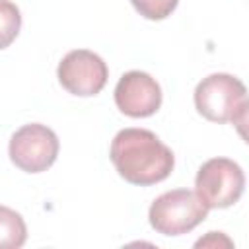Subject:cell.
I'll use <instances>...</instances> for the list:
<instances>
[{
    "mask_svg": "<svg viewBox=\"0 0 249 249\" xmlns=\"http://www.w3.org/2000/svg\"><path fill=\"white\" fill-rule=\"evenodd\" d=\"M109 158L117 173L132 185H156L175 167V156L152 130L123 128L115 134Z\"/></svg>",
    "mask_w": 249,
    "mask_h": 249,
    "instance_id": "1",
    "label": "cell"
},
{
    "mask_svg": "<svg viewBox=\"0 0 249 249\" xmlns=\"http://www.w3.org/2000/svg\"><path fill=\"white\" fill-rule=\"evenodd\" d=\"M134 10L152 21H160L165 19L167 16H171V12L177 8L179 0H130Z\"/></svg>",
    "mask_w": 249,
    "mask_h": 249,
    "instance_id": "10",
    "label": "cell"
},
{
    "mask_svg": "<svg viewBox=\"0 0 249 249\" xmlns=\"http://www.w3.org/2000/svg\"><path fill=\"white\" fill-rule=\"evenodd\" d=\"M231 245H233V241L228 239L222 231H208L206 237H200L195 243V247H231Z\"/></svg>",
    "mask_w": 249,
    "mask_h": 249,
    "instance_id": "11",
    "label": "cell"
},
{
    "mask_svg": "<svg viewBox=\"0 0 249 249\" xmlns=\"http://www.w3.org/2000/svg\"><path fill=\"white\" fill-rule=\"evenodd\" d=\"M115 103L119 111L132 119L154 115L161 107V88L148 72H124L115 88Z\"/></svg>",
    "mask_w": 249,
    "mask_h": 249,
    "instance_id": "7",
    "label": "cell"
},
{
    "mask_svg": "<svg viewBox=\"0 0 249 249\" xmlns=\"http://www.w3.org/2000/svg\"><path fill=\"white\" fill-rule=\"evenodd\" d=\"M21 27L19 8L10 0H0V51L10 47Z\"/></svg>",
    "mask_w": 249,
    "mask_h": 249,
    "instance_id": "9",
    "label": "cell"
},
{
    "mask_svg": "<svg viewBox=\"0 0 249 249\" xmlns=\"http://www.w3.org/2000/svg\"><path fill=\"white\" fill-rule=\"evenodd\" d=\"M208 216V208L196 196V193L187 189H173L160 195L150 210V226L161 235H183L195 230Z\"/></svg>",
    "mask_w": 249,
    "mask_h": 249,
    "instance_id": "3",
    "label": "cell"
},
{
    "mask_svg": "<svg viewBox=\"0 0 249 249\" xmlns=\"http://www.w3.org/2000/svg\"><path fill=\"white\" fill-rule=\"evenodd\" d=\"M58 150V136L54 134V130L41 123L23 124L21 128H18L12 134L8 146L12 163L25 173L47 171L54 163Z\"/></svg>",
    "mask_w": 249,
    "mask_h": 249,
    "instance_id": "5",
    "label": "cell"
},
{
    "mask_svg": "<svg viewBox=\"0 0 249 249\" xmlns=\"http://www.w3.org/2000/svg\"><path fill=\"white\" fill-rule=\"evenodd\" d=\"M27 239V228L19 212L0 204V249H19Z\"/></svg>",
    "mask_w": 249,
    "mask_h": 249,
    "instance_id": "8",
    "label": "cell"
},
{
    "mask_svg": "<svg viewBox=\"0 0 249 249\" xmlns=\"http://www.w3.org/2000/svg\"><path fill=\"white\" fill-rule=\"evenodd\" d=\"M60 86L80 97L97 95L109 78V68L105 60L88 49H76L62 56L56 68Z\"/></svg>",
    "mask_w": 249,
    "mask_h": 249,
    "instance_id": "6",
    "label": "cell"
},
{
    "mask_svg": "<svg viewBox=\"0 0 249 249\" xmlns=\"http://www.w3.org/2000/svg\"><path fill=\"white\" fill-rule=\"evenodd\" d=\"M195 107L210 123L245 124L247 89L239 78L226 72H216L196 84Z\"/></svg>",
    "mask_w": 249,
    "mask_h": 249,
    "instance_id": "2",
    "label": "cell"
},
{
    "mask_svg": "<svg viewBox=\"0 0 249 249\" xmlns=\"http://www.w3.org/2000/svg\"><path fill=\"white\" fill-rule=\"evenodd\" d=\"M243 189V169L230 158H212L204 161L195 177V193L208 210L235 204L241 198Z\"/></svg>",
    "mask_w": 249,
    "mask_h": 249,
    "instance_id": "4",
    "label": "cell"
}]
</instances>
